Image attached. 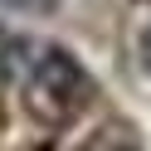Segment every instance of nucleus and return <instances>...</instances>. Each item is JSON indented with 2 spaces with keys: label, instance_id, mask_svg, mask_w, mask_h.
I'll use <instances>...</instances> for the list:
<instances>
[{
  "label": "nucleus",
  "instance_id": "1",
  "mask_svg": "<svg viewBox=\"0 0 151 151\" xmlns=\"http://www.w3.org/2000/svg\"><path fill=\"white\" fill-rule=\"evenodd\" d=\"M24 83L34 88V98L54 102V107H78V102L93 93L88 68H83L63 44H39V54H34L29 78H24Z\"/></svg>",
  "mask_w": 151,
  "mask_h": 151
},
{
  "label": "nucleus",
  "instance_id": "2",
  "mask_svg": "<svg viewBox=\"0 0 151 151\" xmlns=\"http://www.w3.org/2000/svg\"><path fill=\"white\" fill-rule=\"evenodd\" d=\"M0 5L15 15H54L59 10V0H0Z\"/></svg>",
  "mask_w": 151,
  "mask_h": 151
},
{
  "label": "nucleus",
  "instance_id": "3",
  "mask_svg": "<svg viewBox=\"0 0 151 151\" xmlns=\"http://www.w3.org/2000/svg\"><path fill=\"white\" fill-rule=\"evenodd\" d=\"M141 68L151 73V24H146V29H141Z\"/></svg>",
  "mask_w": 151,
  "mask_h": 151
},
{
  "label": "nucleus",
  "instance_id": "4",
  "mask_svg": "<svg viewBox=\"0 0 151 151\" xmlns=\"http://www.w3.org/2000/svg\"><path fill=\"white\" fill-rule=\"evenodd\" d=\"M117 151H137V146H117Z\"/></svg>",
  "mask_w": 151,
  "mask_h": 151
}]
</instances>
